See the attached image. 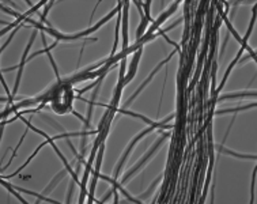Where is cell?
<instances>
[{
	"label": "cell",
	"instance_id": "9",
	"mask_svg": "<svg viewBox=\"0 0 257 204\" xmlns=\"http://www.w3.org/2000/svg\"><path fill=\"white\" fill-rule=\"evenodd\" d=\"M75 182H76V181H75V180H72V181H71V184H69L68 196H67V200H65L67 203H69V202H71V196H72V192H74V184H75Z\"/></svg>",
	"mask_w": 257,
	"mask_h": 204
},
{
	"label": "cell",
	"instance_id": "6",
	"mask_svg": "<svg viewBox=\"0 0 257 204\" xmlns=\"http://www.w3.org/2000/svg\"><path fill=\"white\" fill-rule=\"evenodd\" d=\"M150 4L151 2H146V3H142V5L144 7V11H146V18L148 20H151V16H150ZM153 22V20H151Z\"/></svg>",
	"mask_w": 257,
	"mask_h": 204
},
{
	"label": "cell",
	"instance_id": "2",
	"mask_svg": "<svg viewBox=\"0 0 257 204\" xmlns=\"http://www.w3.org/2000/svg\"><path fill=\"white\" fill-rule=\"evenodd\" d=\"M128 5L129 2L124 3V12H122V40H124V51H128Z\"/></svg>",
	"mask_w": 257,
	"mask_h": 204
},
{
	"label": "cell",
	"instance_id": "7",
	"mask_svg": "<svg viewBox=\"0 0 257 204\" xmlns=\"http://www.w3.org/2000/svg\"><path fill=\"white\" fill-rule=\"evenodd\" d=\"M229 38H230V36L227 34L226 36V38L223 40V42H222V45H220V52H219V57H222L223 56V53H224V49H226V45H227V42H229Z\"/></svg>",
	"mask_w": 257,
	"mask_h": 204
},
{
	"label": "cell",
	"instance_id": "1",
	"mask_svg": "<svg viewBox=\"0 0 257 204\" xmlns=\"http://www.w3.org/2000/svg\"><path fill=\"white\" fill-rule=\"evenodd\" d=\"M174 52H177V51H173V52H171V53H170V55H169V56H167V59H165V60H163V61H160V63L158 64V65H157V67H155V68H154V69H153V72H151V74H150V75H148V76H147V79H146V80H144V82H143V83H142V84H140V86L138 87V90H136V91H135V94H133V95H132V97H131V98H128V100H127V102H125V106H124V109H125V107H127V106H128V105H131V104H132V101H133V100H135V98H136V97H138V95L140 94V93H142V91H143V89H144V87H146V86H147V84H148V83H150V82H151V80H153V78H154V76H155V74H157V72H158V71H159V69H160V68H162V65H165V64H166V63H167V61H169V60H170V59H171V57H173V55H174Z\"/></svg>",
	"mask_w": 257,
	"mask_h": 204
},
{
	"label": "cell",
	"instance_id": "8",
	"mask_svg": "<svg viewBox=\"0 0 257 204\" xmlns=\"http://www.w3.org/2000/svg\"><path fill=\"white\" fill-rule=\"evenodd\" d=\"M255 184H256V170L253 171V178H252V200H250V203H255Z\"/></svg>",
	"mask_w": 257,
	"mask_h": 204
},
{
	"label": "cell",
	"instance_id": "3",
	"mask_svg": "<svg viewBox=\"0 0 257 204\" xmlns=\"http://www.w3.org/2000/svg\"><path fill=\"white\" fill-rule=\"evenodd\" d=\"M67 173H69V171H68V169H64V170H61L60 173H57L56 176L53 177V180H52V181H51V184H49V185L46 186L45 189H44V193H49V192H52V191H53V188H55V186H56L57 184H59V182L61 181V177H65V174H67ZM44 193H42V195H44Z\"/></svg>",
	"mask_w": 257,
	"mask_h": 204
},
{
	"label": "cell",
	"instance_id": "4",
	"mask_svg": "<svg viewBox=\"0 0 257 204\" xmlns=\"http://www.w3.org/2000/svg\"><path fill=\"white\" fill-rule=\"evenodd\" d=\"M215 148L219 151V153H223V154H229V155H233L234 158H244V159H256V155H248V154H239V153H234L231 150H227L224 148L223 146H215Z\"/></svg>",
	"mask_w": 257,
	"mask_h": 204
},
{
	"label": "cell",
	"instance_id": "5",
	"mask_svg": "<svg viewBox=\"0 0 257 204\" xmlns=\"http://www.w3.org/2000/svg\"><path fill=\"white\" fill-rule=\"evenodd\" d=\"M160 180H162V177H159V178H158V180H157V181H154L153 184H151V186H150V188H148V191H147V192H146V193H143V195H142V196H140V199H146V197H147V196H148V195H150V193H151V192H153V191H154V188H155V186H157V184H158V182L160 181Z\"/></svg>",
	"mask_w": 257,
	"mask_h": 204
}]
</instances>
